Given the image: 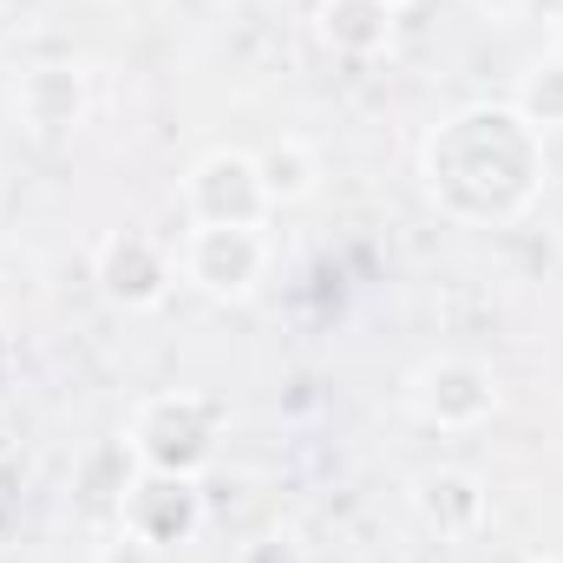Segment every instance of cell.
<instances>
[{
  "mask_svg": "<svg viewBox=\"0 0 563 563\" xmlns=\"http://www.w3.org/2000/svg\"><path fill=\"white\" fill-rule=\"evenodd\" d=\"M420 184L439 217L465 230L518 223L544 190V132L505 106H459L420 144Z\"/></svg>",
  "mask_w": 563,
  "mask_h": 563,
  "instance_id": "obj_1",
  "label": "cell"
},
{
  "mask_svg": "<svg viewBox=\"0 0 563 563\" xmlns=\"http://www.w3.org/2000/svg\"><path fill=\"white\" fill-rule=\"evenodd\" d=\"M223 439H230V400H217L203 387L151 394L125 420V452L139 459V472H170V478H203L217 465Z\"/></svg>",
  "mask_w": 563,
  "mask_h": 563,
  "instance_id": "obj_2",
  "label": "cell"
},
{
  "mask_svg": "<svg viewBox=\"0 0 563 563\" xmlns=\"http://www.w3.org/2000/svg\"><path fill=\"white\" fill-rule=\"evenodd\" d=\"M498 374L472 354H426L407 374V413L432 432H478L498 413Z\"/></svg>",
  "mask_w": 563,
  "mask_h": 563,
  "instance_id": "obj_3",
  "label": "cell"
},
{
  "mask_svg": "<svg viewBox=\"0 0 563 563\" xmlns=\"http://www.w3.org/2000/svg\"><path fill=\"white\" fill-rule=\"evenodd\" d=\"M269 217V190L256 170V151L217 144L190 164L184 177V223H217V230H263Z\"/></svg>",
  "mask_w": 563,
  "mask_h": 563,
  "instance_id": "obj_4",
  "label": "cell"
},
{
  "mask_svg": "<svg viewBox=\"0 0 563 563\" xmlns=\"http://www.w3.org/2000/svg\"><path fill=\"white\" fill-rule=\"evenodd\" d=\"M92 282H99V295H106L112 308L144 314V308H157V301L177 288V250H170L164 236L139 230V223L106 230V236L92 243Z\"/></svg>",
  "mask_w": 563,
  "mask_h": 563,
  "instance_id": "obj_5",
  "label": "cell"
},
{
  "mask_svg": "<svg viewBox=\"0 0 563 563\" xmlns=\"http://www.w3.org/2000/svg\"><path fill=\"white\" fill-rule=\"evenodd\" d=\"M263 276H269V236L263 230L190 223L184 243H177V282H190L210 301H243Z\"/></svg>",
  "mask_w": 563,
  "mask_h": 563,
  "instance_id": "obj_6",
  "label": "cell"
},
{
  "mask_svg": "<svg viewBox=\"0 0 563 563\" xmlns=\"http://www.w3.org/2000/svg\"><path fill=\"white\" fill-rule=\"evenodd\" d=\"M119 531H132L157 551H177L203 531V492L197 478H170V472H139L119 492Z\"/></svg>",
  "mask_w": 563,
  "mask_h": 563,
  "instance_id": "obj_7",
  "label": "cell"
},
{
  "mask_svg": "<svg viewBox=\"0 0 563 563\" xmlns=\"http://www.w3.org/2000/svg\"><path fill=\"white\" fill-rule=\"evenodd\" d=\"M13 112H20V125H26L33 139H73V132L86 125V112H92V86H86V73L66 66V59H40V66L20 73Z\"/></svg>",
  "mask_w": 563,
  "mask_h": 563,
  "instance_id": "obj_8",
  "label": "cell"
},
{
  "mask_svg": "<svg viewBox=\"0 0 563 563\" xmlns=\"http://www.w3.org/2000/svg\"><path fill=\"white\" fill-rule=\"evenodd\" d=\"M407 498H413V518H420L432 538H478L485 518H492V492L465 465H432V472H420Z\"/></svg>",
  "mask_w": 563,
  "mask_h": 563,
  "instance_id": "obj_9",
  "label": "cell"
},
{
  "mask_svg": "<svg viewBox=\"0 0 563 563\" xmlns=\"http://www.w3.org/2000/svg\"><path fill=\"white\" fill-rule=\"evenodd\" d=\"M394 26L400 13L387 0H321L314 7V40L341 59H374L394 46Z\"/></svg>",
  "mask_w": 563,
  "mask_h": 563,
  "instance_id": "obj_10",
  "label": "cell"
},
{
  "mask_svg": "<svg viewBox=\"0 0 563 563\" xmlns=\"http://www.w3.org/2000/svg\"><path fill=\"white\" fill-rule=\"evenodd\" d=\"M256 170H263V190H269V210H288V203H308L321 190V157L308 139H276L256 151Z\"/></svg>",
  "mask_w": 563,
  "mask_h": 563,
  "instance_id": "obj_11",
  "label": "cell"
},
{
  "mask_svg": "<svg viewBox=\"0 0 563 563\" xmlns=\"http://www.w3.org/2000/svg\"><path fill=\"white\" fill-rule=\"evenodd\" d=\"M511 106H518V112H525V125H538L544 139L563 132V59H558V53H544V59L518 79Z\"/></svg>",
  "mask_w": 563,
  "mask_h": 563,
  "instance_id": "obj_12",
  "label": "cell"
},
{
  "mask_svg": "<svg viewBox=\"0 0 563 563\" xmlns=\"http://www.w3.org/2000/svg\"><path fill=\"white\" fill-rule=\"evenodd\" d=\"M236 563H308V544L295 538V531H263V538H250L243 551H236Z\"/></svg>",
  "mask_w": 563,
  "mask_h": 563,
  "instance_id": "obj_13",
  "label": "cell"
},
{
  "mask_svg": "<svg viewBox=\"0 0 563 563\" xmlns=\"http://www.w3.org/2000/svg\"><path fill=\"white\" fill-rule=\"evenodd\" d=\"M92 563H170V551H157V544L132 538V531H119L112 544H99V558Z\"/></svg>",
  "mask_w": 563,
  "mask_h": 563,
  "instance_id": "obj_14",
  "label": "cell"
},
{
  "mask_svg": "<svg viewBox=\"0 0 563 563\" xmlns=\"http://www.w3.org/2000/svg\"><path fill=\"white\" fill-rule=\"evenodd\" d=\"M472 7H478V13H492V20H511L525 0H472Z\"/></svg>",
  "mask_w": 563,
  "mask_h": 563,
  "instance_id": "obj_15",
  "label": "cell"
},
{
  "mask_svg": "<svg viewBox=\"0 0 563 563\" xmlns=\"http://www.w3.org/2000/svg\"><path fill=\"white\" fill-rule=\"evenodd\" d=\"M551 53L563 59V7H558V20H551Z\"/></svg>",
  "mask_w": 563,
  "mask_h": 563,
  "instance_id": "obj_16",
  "label": "cell"
},
{
  "mask_svg": "<svg viewBox=\"0 0 563 563\" xmlns=\"http://www.w3.org/2000/svg\"><path fill=\"white\" fill-rule=\"evenodd\" d=\"M7 40H13V13L0 7V46H7Z\"/></svg>",
  "mask_w": 563,
  "mask_h": 563,
  "instance_id": "obj_17",
  "label": "cell"
},
{
  "mask_svg": "<svg viewBox=\"0 0 563 563\" xmlns=\"http://www.w3.org/2000/svg\"><path fill=\"white\" fill-rule=\"evenodd\" d=\"M511 563H558V558H544V551H525V558H511Z\"/></svg>",
  "mask_w": 563,
  "mask_h": 563,
  "instance_id": "obj_18",
  "label": "cell"
},
{
  "mask_svg": "<svg viewBox=\"0 0 563 563\" xmlns=\"http://www.w3.org/2000/svg\"><path fill=\"white\" fill-rule=\"evenodd\" d=\"M387 7H394V13H407V7H420V0H387Z\"/></svg>",
  "mask_w": 563,
  "mask_h": 563,
  "instance_id": "obj_19",
  "label": "cell"
}]
</instances>
